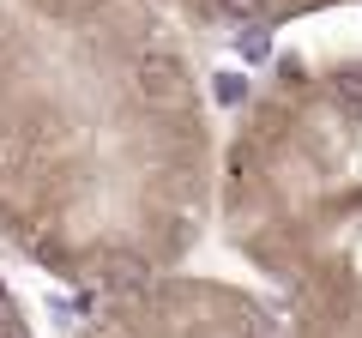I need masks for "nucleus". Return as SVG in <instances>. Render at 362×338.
<instances>
[{
    "instance_id": "obj_4",
    "label": "nucleus",
    "mask_w": 362,
    "mask_h": 338,
    "mask_svg": "<svg viewBox=\"0 0 362 338\" xmlns=\"http://www.w3.org/2000/svg\"><path fill=\"white\" fill-rule=\"evenodd\" d=\"M6 308H13V296H6V284H0V314H6Z\"/></svg>"
},
{
    "instance_id": "obj_5",
    "label": "nucleus",
    "mask_w": 362,
    "mask_h": 338,
    "mask_svg": "<svg viewBox=\"0 0 362 338\" xmlns=\"http://www.w3.org/2000/svg\"><path fill=\"white\" fill-rule=\"evenodd\" d=\"M0 133H6V109H0Z\"/></svg>"
},
{
    "instance_id": "obj_1",
    "label": "nucleus",
    "mask_w": 362,
    "mask_h": 338,
    "mask_svg": "<svg viewBox=\"0 0 362 338\" xmlns=\"http://www.w3.org/2000/svg\"><path fill=\"white\" fill-rule=\"evenodd\" d=\"M247 254L290 284V338H362V61L278 73L230 157Z\"/></svg>"
},
{
    "instance_id": "obj_2",
    "label": "nucleus",
    "mask_w": 362,
    "mask_h": 338,
    "mask_svg": "<svg viewBox=\"0 0 362 338\" xmlns=\"http://www.w3.org/2000/svg\"><path fill=\"white\" fill-rule=\"evenodd\" d=\"M187 13L211 18V25H235V30H272L278 18H302L320 6H344V0H175Z\"/></svg>"
},
{
    "instance_id": "obj_3",
    "label": "nucleus",
    "mask_w": 362,
    "mask_h": 338,
    "mask_svg": "<svg viewBox=\"0 0 362 338\" xmlns=\"http://www.w3.org/2000/svg\"><path fill=\"white\" fill-rule=\"evenodd\" d=\"M0 338H30V332H25L18 320H6V314H0Z\"/></svg>"
}]
</instances>
